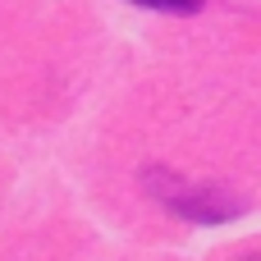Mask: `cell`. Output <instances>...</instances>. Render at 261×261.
<instances>
[{
    "mask_svg": "<svg viewBox=\"0 0 261 261\" xmlns=\"http://www.w3.org/2000/svg\"><path fill=\"white\" fill-rule=\"evenodd\" d=\"M147 188H156V197H161L170 211L188 216V220H206V225H211V220H229V216L239 211L234 202H220L211 188L197 193V188H188L184 179H174V174H165V170H151V174H147Z\"/></svg>",
    "mask_w": 261,
    "mask_h": 261,
    "instance_id": "obj_1",
    "label": "cell"
},
{
    "mask_svg": "<svg viewBox=\"0 0 261 261\" xmlns=\"http://www.w3.org/2000/svg\"><path fill=\"white\" fill-rule=\"evenodd\" d=\"M142 9H156V14H197L206 0H133Z\"/></svg>",
    "mask_w": 261,
    "mask_h": 261,
    "instance_id": "obj_2",
    "label": "cell"
}]
</instances>
